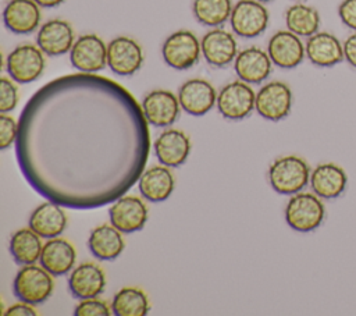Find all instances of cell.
<instances>
[{
  "label": "cell",
  "mask_w": 356,
  "mask_h": 316,
  "mask_svg": "<svg viewBox=\"0 0 356 316\" xmlns=\"http://www.w3.org/2000/svg\"><path fill=\"white\" fill-rule=\"evenodd\" d=\"M149 149L142 106L96 74L47 82L19 114L15 157L24 178L68 209H96L125 195L145 171Z\"/></svg>",
  "instance_id": "6da1fadb"
},
{
  "label": "cell",
  "mask_w": 356,
  "mask_h": 316,
  "mask_svg": "<svg viewBox=\"0 0 356 316\" xmlns=\"http://www.w3.org/2000/svg\"><path fill=\"white\" fill-rule=\"evenodd\" d=\"M312 170L305 159L288 155L275 159L268 168V181L271 188L281 195H293L300 192L310 181Z\"/></svg>",
  "instance_id": "7a4b0ae2"
},
{
  "label": "cell",
  "mask_w": 356,
  "mask_h": 316,
  "mask_svg": "<svg viewBox=\"0 0 356 316\" xmlns=\"http://www.w3.org/2000/svg\"><path fill=\"white\" fill-rule=\"evenodd\" d=\"M325 217V206L314 192H298L291 196L285 206V221L298 232L317 230Z\"/></svg>",
  "instance_id": "3957f363"
},
{
  "label": "cell",
  "mask_w": 356,
  "mask_h": 316,
  "mask_svg": "<svg viewBox=\"0 0 356 316\" xmlns=\"http://www.w3.org/2000/svg\"><path fill=\"white\" fill-rule=\"evenodd\" d=\"M51 274L42 266L25 264L18 270L13 281L14 295L24 302L38 305L44 302L53 292Z\"/></svg>",
  "instance_id": "277c9868"
},
{
  "label": "cell",
  "mask_w": 356,
  "mask_h": 316,
  "mask_svg": "<svg viewBox=\"0 0 356 316\" xmlns=\"http://www.w3.org/2000/svg\"><path fill=\"white\" fill-rule=\"evenodd\" d=\"M202 47L197 36L188 29L172 32L161 46V56L165 64L174 70H189L197 64Z\"/></svg>",
  "instance_id": "5b68a950"
},
{
  "label": "cell",
  "mask_w": 356,
  "mask_h": 316,
  "mask_svg": "<svg viewBox=\"0 0 356 316\" xmlns=\"http://www.w3.org/2000/svg\"><path fill=\"white\" fill-rule=\"evenodd\" d=\"M6 68L10 78L15 82H33L43 74L46 68L44 53L38 45H18L8 53L6 60Z\"/></svg>",
  "instance_id": "8992f818"
},
{
  "label": "cell",
  "mask_w": 356,
  "mask_h": 316,
  "mask_svg": "<svg viewBox=\"0 0 356 316\" xmlns=\"http://www.w3.org/2000/svg\"><path fill=\"white\" fill-rule=\"evenodd\" d=\"M270 21L268 10L259 0H238L229 17V24L235 35L252 39L261 35Z\"/></svg>",
  "instance_id": "52a82bcc"
},
{
  "label": "cell",
  "mask_w": 356,
  "mask_h": 316,
  "mask_svg": "<svg viewBox=\"0 0 356 316\" xmlns=\"http://www.w3.org/2000/svg\"><path fill=\"white\" fill-rule=\"evenodd\" d=\"M256 103V93L250 84L245 81H232L222 86L217 95V109L227 120H243L248 117Z\"/></svg>",
  "instance_id": "ba28073f"
},
{
  "label": "cell",
  "mask_w": 356,
  "mask_h": 316,
  "mask_svg": "<svg viewBox=\"0 0 356 316\" xmlns=\"http://www.w3.org/2000/svg\"><path fill=\"white\" fill-rule=\"evenodd\" d=\"M70 61L79 72L96 74L107 65V45L95 33L81 35L70 50Z\"/></svg>",
  "instance_id": "9c48e42d"
},
{
  "label": "cell",
  "mask_w": 356,
  "mask_h": 316,
  "mask_svg": "<svg viewBox=\"0 0 356 316\" xmlns=\"http://www.w3.org/2000/svg\"><path fill=\"white\" fill-rule=\"evenodd\" d=\"M292 90L282 81H271L263 85L256 93V111L268 121L284 120L292 109Z\"/></svg>",
  "instance_id": "30bf717a"
},
{
  "label": "cell",
  "mask_w": 356,
  "mask_h": 316,
  "mask_svg": "<svg viewBox=\"0 0 356 316\" xmlns=\"http://www.w3.org/2000/svg\"><path fill=\"white\" fill-rule=\"evenodd\" d=\"M140 45L129 36H117L107 45V65L120 77L134 75L143 64Z\"/></svg>",
  "instance_id": "8fae6325"
},
{
  "label": "cell",
  "mask_w": 356,
  "mask_h": 316,
  "mask_svg": "<svg viewBox=\"0 0 356 316\" xmlns=\"http://www.w3.org/2000/svg\"><path fill=\"white\" fill-rule=\"evenodd\" d=\"M267 53L274 65L291 70L302 64L306 57V47L302 38L289 29L277 31L268 40Z\"/></svg>",
  "instance_id": "7c38bea8"
},
{
  "label": "cell",
  "mask_w": 356,
  "mask_h": 316,
  "mask_svg": "<svg viewBox=\"0 0 356 316\" xmlns=\"http://www.w3.org/2000/svg\"><path fill=\"white\" fill-rule=\"evenodd\" d=\"M200 47L202 56L207 64L217 68L227 67L238 56V43L235 36L220 26L211 28L203 35Z\"/></svg>",
  "instance_id": "4fadbf2b"
},
{
  "label": "cell",
  "mask_w": 356,
  "mask_h": 316,
  "mask_svg": "<svg viewBox=\"0 0 356 316\" xmlns=\"http://www.w3.org/2000/svg\"><path fill=\"white\" fill-rule=\"evenodd\" d=\"M110 223L122 234H131L145 227L147 221V207L132 195H122L111 203L108 209Z\"/></svg>",
  "instance_id": "5bb4252c"
},
{
  "label": "cell",
  "mask_w": 356,
  "mask_h": 316,
  "mask_svg": "<svg viewBox=\"0 0 356 316\" xmlns=\"http://www.w3.org/2000/svg\"><path fill=\"white\" fill-rule=\"evenodd\" d=\"M75 42L71 24L61 18H53L42 24L36 33V45L46 56H63L70 53Z\"/></svg>",
  "instance_id": "9a60e30c"
},
{
  "label": "cell",
  "mask_w": 356,
  "mask_h": 316,
  "mask_svg": "<svg viewBox=\"0 0 356 316\" xmlns=\"http://www.w3.org/2000/svg\"><path fill=\"white\" fill-rule=\"evenodd\" d=\"M178 96L167 89H154L149 92L142 102V110L149 124L154 127H168L181 111Z\"/></svg>",
  "instance_id": "2e32d148"
},
{
  "label": "cell",
  "mask_w": 356,
  "mask_h": 316,
  "mask_svg": "<svg viewBox=\"0 0 356 316\" xmlns=\"http://www.w3.org/2000/svg\"><path fill=\"white\" fill-rule=\"evenodd\" d=\"M306 58L316 67L330 68L342 63L343 43L331 32L318 31L309 36L305 43Z\"/></svg>",
  "instance_id": "e0dca14e"
},
{
  "label": "cell",
  "mask_w": 356,
  "mask_h": 316,
  "mask_svg": "<svg viewBox=\"0 0 356 316\" xmlns=\"http://www.w3.org/2000/svg\"><path fill=\"white\" fill-rule=\"evenodd\" d=\"M178 100L188 114L203 116L209 113L217 103V93L214 86L202 78H192L185 81L178 90Z\"/></svg>",
  "instance_id": "ac0fdd59"
},
{
  "label": "cell",
  "mask_w": 356,
  "mask_h": 316,
  "mask_svg": "<svg viewBox=\"0 0 356 316\" xmlns=\"http://www.w3.org/2000/svg\"><path fill=\"white\" fill-rule=\"evenodd\" d=\"M40 8L35 0H10L3 10V22L15 35H29L40 25Z\"/></svg>",
  "instance_id": "d6986e66"
},
{
  "label": "cell",
  "mask_w": 356,
  "mask_h": 316,
  "mask_svg": "<svg viewBox=\"0 0 356 316\" xmlns=\"http://www.w3.org/2000/svg\"><path fill=\"white\" fill-rule=\"evenodd\" d=\"M273 61L268 53L257 46L246 47L238 52L234 60L235 74L248 84H260L271 74Z\"/></svg>",
  "instance_id": "ffe728a7"
},
{
  "label": "cell",
  "mask_w": 356,
  "mask_h": 316,
  "mask_svg": "<svg viewBox=\"0 0 356 316\" xmlns=\"http://www.w3.org/2000/svg\"><path fill=\"white\" fill-rule=\"evenodd\" d=\"M154 155L157 160L167 167L184 164L191 153V141L188 135L175 128L163 131L154 141Z\"/></svg>",
  "instance_id": "44dd1931"
},
{
  "label": "cell",
  "mask_w": 356,
  "mask_h": 316,
  "mask_svg": "<svg viewBox=\"0 0 356 316\" xmlns=\"http://www.w3.org/2000/svg\"><path fill=\"white\" fill-rule=\"evenodd\" d=\"M309 184L321 199H337L348 187V175L339 164L321 163L312 170Z\"/></svg>",
  "instance_id": "7402d4cb"
},
{
  "label": "cell",
  "mask_w": 356,
  "mask_h": 316,
  "mask_svg": "<svg viewBox=\"0 0 356 316\" xmlns=\"http://www.w3.org/2000/svg\"><path fill=\"white\" fill-rule=\"evenodd\" d=\"M106 287L104 271L95 263L78 264L68 277V290L74 298L86 299L99 297Z\"/></svg>",
  "instance_id": "603a6c76"
},
{
  "label": "cell",
  "mask_w": 356,
  "mask_h": 316,
  "mask_svg": "<svg viewBox=\"0 0 356 316\" xmlns=\"http://www.w3.org/2000/svg\"><path fill=\"white\" fill-rule=\"evenodd\" d=\"M76 253L71 242L64 238H49L44 242L40 253V266L44 267L51 276H64L75 264Z\"/></svg>",
  "instance_id": "cb8c5ba5"
},
{
  "label": "cell",
  "mask_w": 356,
  "mask_h": 316,
  "mask_svg": "<svg viewBox=\"0 0 356 316\" xmlns=\"http://www.w3.org/2000/svg\"><path fill=\"white\" fill-rule=\"evenodd\" d=\"M61 207L53 200L40 203L29 216V227L42 238L58 237L67 227V216Z\"/></svg>",
  "instance_id": "d4e9b609"
},
{
  "label": "cell",
  "mask_w": 356,
  "mask_h": 316,
  "mask_svg": "<svg viewBox=\"0 0 356 316\" xmlns=\"http://www.w3.org/2000/svg\"><path fill=\"white\" fill-rule=\"evenodd\" d=\"M174 175L167 166H152L138 180L140 195L150 202H163L174 191Z\"/></svg>",
  "instance_id": "484cf974"
},
{
  "label": "cell",
  "mask_w": 356,
  "mask_h": 316,
  "mask_svg": "<svg viewBox=\"0 0 356 316\" xmlns=\"http://www.w3.org/2000/svg\"><path fill=\"white\" fill-rule=\"evenodd\" d=\"M88 248L96 259L113 260L122 253L125 242L121 231L113 224H102L92 230L88 239Z\"/></svg>",
  "instance_id": "4316f807"
},
{
  "label": "cell",
  "mask_w": 356,
  "mask_h": 316,
  "mask_svg": "<svg viewBox=\"0 0 356 316\" xmlns=\"http://www.w3.org/2000/svg\"><path fill=\"white\" fill-rule=\"evenodd\" d=\"M321 17L317 8L306 3L298 1L285 11L286 29L300 38H309L320 31Z\"/></svg>",
  "instance_id": "83f0119b"
},
{
  "label": "cell",
  "mask_w": 356,
  "mask_h": 316,
  "mask_svg": "<svg viewBox=\"0 0 356 316\" xmlns=\"http://www.w3.org/2000/svg\"><path fill=\"white\" fill-rule=\"evenodd\" d=\"M40 235L31 227L17 230L10 238V253L17 264H33L43 249Z\"/></svg>",
  "instance_id": "f1b7e54d"
},
{
  "label": "cell",
  "mask_w": 356,
  "mask_h": 316,
  "mask_svg": "<svg viewBox=\"0 0 356 316\" xmlns=\"http://www.w3.org/2000/svg\"><path fill=\"white\" fill-rule=\"evenodd\" d=\"M149 309L147 295L136 287L121 288L111 303V310L115 316H145Z\"/></svg>",
  "instance_id": "f546056e"
},
{
  "label": "cell",
  "mask_w": 356,
  "mask_h": 316,
  "mask_svg": "<svg viewBox=\"0 0 356 316\" xmlns=\"http://www.w3.org/2000/svg\"><path fill=\"white\" fill-rule=\"evenodd\" d=\"M232 7L231 0H193L192 13L199 24L217 28L229 19Z\"/></svg>",
  "instance_id": "4dcf8cb0"
},
{
  "label": "cell",
  "mask_w": 356,
  "mask_h": 316,
  "mask_svg": "<svg viewBox=\"0 0 356 316\" xmlns=\"http://www.w3.org/2000/svg\"><path fill=\"white\" fill-rule=\"evenodd\" d=\"M15 81L7 77L0 79V111L8 113L13 111L18 104V88L14 84Z\"/></svg>",
  "instance_id": "1f68e13d"
},
{
  "label": "cell",
  "mask_w": 356,
  "mask_h": 316,
  "mask_svg": "<svg viewBox=\"0 0 356 316\" xmlns=\"http://www.w3.org/2000/svg\"><path fill=\"white\" fill-rule=\"evenodd\" d=\"M111 309L104 301L96 298H86L81 299V302L75 306L74 315L75 316H110Z\"/></svg>",
  "instance_id": "d6a6232c"
},
{
  "label": "cell",
  "mask_w": 356,
  "mask_h": 316,
  "mask_svg": "<svg viewBox=\"0 0 356 316\" xmlns=\"http://www.w3.org/2000/svg\"><path fill=\"white\" fill-rule=\"evenodd\" d=\"M18 136V123L7 113L0 114V149L6 150L15 143Z\"/></svg>",
  "instance_id": "836d02e7"
},
{
  "label": "cell",
  "mask_w": 356,
  "mask_h": 316,
  "mask_svg": "<svg viewBox=\"0 0 356 316\" xmlns=\"http://www.w3.org/2000/svg\"><path fill=\"white\" fill-rule=\"evenodd\" d=\"M338 17L348 29L356 32V0H342L338 6Z\"/></svg>",
  "instance_id": "e575fe53"
},
{
  "label": "cell",
  "mask_w": 356,
  "mask_h": 316,
  "mask_svg": "<svg viewBox=\"0 0 356 316\" xmlns=\"http://www.w3.org/2000/svg\"><path fill=\"white\" fill-rule=\"evenodd\" d=\"M343 43V58L345 61L356 70V32H352L346 39L342 42Z\"/></svg>",
  "instance_id": "d590c367"
},
{
  "label": "cell",
  "mask_w": 356,
  "mask_h": 316,
  "mask_svg": "<svg viewBox=\"0 0 356 316\" xmlns=\"http://www.w3.org/2000/svg\"><path fill=\"white\" fill-rule=\"evenodd\" d=\"M3 315H4V316H25V315H28V316H35V315H36V310L33 309V306H32L31 303L21 301V302H18V303L11 305Z\"/></svg>",
  "instance_id": "8d00e7d4"
},
{
  "label": "cell",
  "mask_w": 356,
  "mask_h": 316,
  "mask_svg": "<svg viewBox=\"0 0 356 316\" xmlns=\"http://www.w3.org/2000/svg\"><path fill=\"white\" fill-rule=\"evenodd\" d=\"M42 8H53L63 4L65 0H35Z\"/></svg>",
  "instance_id": "74e56055"
},
{
  "label": "cell",
  "mask_w": 356,
  "mask_h": 316,
  "mask_svg": "<svg viewBox=\"0 0 356 316\" xmlns=\"http://www.w3.org/2000/svg\"><path fill=\"white\" fill-rule=\"evenodd\" d=\"M259 1H261V3H268V1H273V0H259Z\"/></svg>",
  "instance_id": "f35d334b"
},
{
  "label": "cell",
  "mask_w": 356,
  "mask_h": 316,
  "mask_svg": "<svg viewBox=\"0 0 356 316\" xmlns=\"http://www.w3.org/2000/svg\"><path fill=\"white\" fill-rule=\"evenodd\" d=\"M298 1H305V0H298Z\"/></svg>",
  "instance_id": "ab89813d"
}]
</instances>
